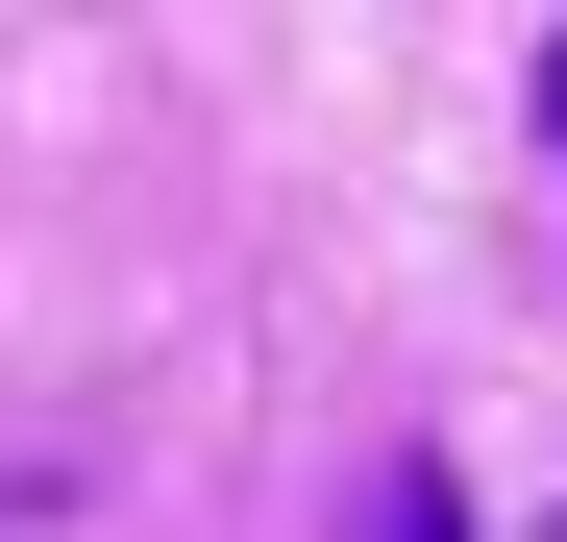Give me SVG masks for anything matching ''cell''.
<instances>
[{
  "label": "cell",
  "mask_w": 567,
  "mask_h": 542,
  "mask_svg": "<svg viewBox=\"0 0 567 542\" xmlns=\"http://www.w3.org/2000/svg\"><path fill=\"white\" fill-rule=\"evenodd\" d=\"M543 124H567V50H543Z\"/></svg>",
  "instance_id": "obj_2"
},
{
  "label": "cell",
  "mask_w": 567,
  "mask_h": 542,
  "mask_svg": "<svg viewBox=\"0 0 567 542\" xmlns=\"http://www.w3.org/2000/svg\"><path fill=\"white\" fill-rule=\"evenodd\" d=\"M346 542H468V493H444V469H420V444H395V469H370V493H346Z\"/></svg>",
  "instance_id": "obj_1"
}]
</instances>
